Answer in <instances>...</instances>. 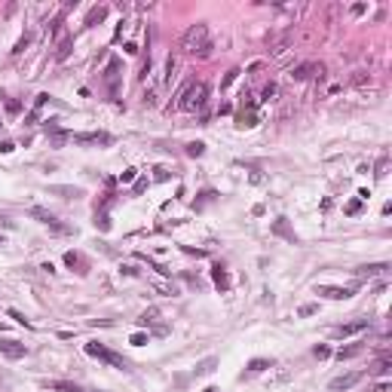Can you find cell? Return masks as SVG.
<instances>
[{
	"label": "cell",
	"mask_w": 392,
	"mask_h": 392,
	"mask_svg": "<svg viewBox=\"0 0 392 392\" xmlns=\"http://www.w3.org/2000/svg\"><path fill=\"white\" fill-rule=\"evenodd\" d=\"M181 49L190 52V55H209V49H212L209 25H205V22H196V25H190L187 31H184V37H181Z\"/></svg>",
	"instance_id": "6da1fadb"
},
{
	"label": "cell",
	"mask_w": 392,
	"mask_h": 392,
	"mask_svg": "<svg viewBox=\"0 0 392 392\" xmlns=\"http://www.w3.org/2000/svg\"><path fill=\"white\" fill-rule=\"evenodd\" d=\"M178 98H181V101H178L181 110H187V113L202 110L205 101H209V83H205V80H199V83H187V86L181 89Z\"/></svg>",
	"instance_id": "7a4b0ae2"
},
{
	"label": "cell",
	"mask_w": 392,
	"mask_h": 392,
	"mask_svg": "<svg viewBox=\"0 0 392 392\" xmlns=\"http://www.w3.org/2000/svg\"><path fill=\"white\" fill-rule=\"evenodd\" d=\"M83 349H86V355H92V359L105 362V365H110V368H117V371H132L129 359H123L120 352H113V349H108V347H101V343H86Z\"/></svg>",
	"instance_id": "3957f363"
},
{
	"label": "cell",
	"mask_w": 392,
	"mask_h": 392,
	"mask_svg": "<svg viewBox=\"0 0 392 392\" xmlns=\"http://www.w3.org/2000/svg\"><path fill=\"white\" fill-rule=\"evenodd\" d=\"M28 215H31V218H37L40 224H46V227H52L55 233H71V227H67V224H62V221H59V218H55L52 212H46V209H40V205H34V209H31Z\"/></svg>",
	"instance_id": "277c9868"
},
{
	"label": "cell",
	"mask_w": 392,
	"mask_h": 392,
	"mask_svg": "<svg viewBox=\"0 0 392 392\" xmlns=\"http://www.w3.org/2000/svg\"><path fill=\"white\" fill-rule=\"evenodd\" d=\"M325 77V65H322V62H304V65H297L294 67V71H291V80H297V83H304V80H309V77Z\"/></svg>",
	"instance_id": "5b68a950"
},
{
	"label": "cell",
	"mask_w": 392,
	"mask_h": 392,
	"mask_svg": "<svg viewBox=\"0 0 392 392\" xmlns=\"http://www.w3.org/2000/svg\"><path fill=\"white\" fill-rule=\"evenodd\" d=\"M316 294L319 297H328V301H347V297L355 294V288H347V285H316Z\"/></svg>",
	"instance_id": "8992f818"
},
{
	"label": "cell",
	"mask_w": 392,
	"mask_h": 392,
	"mask_svg": "<svg viewBox=\"0 0 392 392\" xmlns=\"http://www.w3.org/2000/svg\"><path fill=\"white\" fill-rule=\"evenodd\" d=\"M0 352H3L6 359H25L28 347H25V343H19V340H13V337H0Z\"/></svg>",
	"instance_id": "52a82bcc"
},
{
	"label": "cell",
	"mask_w": 392,
	"mask_h": 392,
	"mask_svg": "<svg viewBox=\"0 0 392 392\" xmlns=\"http://www.w3.org/2000/svg\"><path fill=\"white\" fill-rule=\"evenodd\" d=\"M71 141L74 144H110L113 138L108 132H77V135H71Z\"/></svg>",
	"instance_id": "ba28073f"
},
{
	"label": "cell",
	"mask_w": 392,
	"mask_h": 392,
	"mask_svg": "<svg viewBox=\"0 0 392 392\" xmlns=\"http://www.w3.org/2000/svg\"><path fill=\"white\" fill-rule=\"evenodd\" d=\"M362 380L359 371H352V374H343V377H334L331 383H328V392H343V389H352L355 383Z\"/></svg>",
	"instance_id": "9c48e42d"
},
{
	"label": "cell",
	"mask_w": 392,
	"mask_h": 392,
	"mask_svg": "<svg viewBox=\"0 0 392 392\" xmlns=\"http://www.w3.org/2000/svg\"><path fill=\"white\" fill-rule=\"evenodd\" d=\"M389 270V263H365V267H355L352 270V276H355V279H374V276H383Z\"/></svg>",
	"instance_id": "30bf717a"
},
{
	"label": "cell",
	"mask_w": 392,
	"mask_h": 392,
	"mask_svg": "<svg viewBox=\"0 0 392 392\" xmlns=\"http://www.w3.org/2000/svg\"><path fill=\"white\" fill-rule=\"evenodd\" d=\"M49 193L62 196V199H80V196H83V187H67V184H52V187H49Z\"/></svg>",
	"instance_id": "8fae6325"
},
{
	"label": "cell",
	"mask_w": 392,
	"mask_h": 392,
	"mask_svg": "<svg viewBox=\"0 0 392 392\" xmlns=\"http://www.w3.org/2000/svg\"><path fill=\"white\" fill-rule=\"evenodd\" d=\"M65 263H67L71 270L77 267V273H86V270H89V261L80 255V251H65Z\"/></svg>",
	"instance_id": "7c38bea8"
},
{
	"label": "cell",
	"mask_w": 392,
	"mask_h": 392,
	"mask_svg": "<svg viewBox=\"0 0 392 392\" xmlns=\"http://www.w3.org/2000/svg\"><path fill=\"white\" fill-rule=\"evenodd\" d=\"M46 389H49V392H86L83 386L71 383V380H49V383H46Z\"/></svg>",
	"instance_id": "4fadbf2b"
},
{
	"label": "cell",
	"mask_w": 392,
	"mask_h": 392,
	"mask_svg": "<svg viewBox=\"0 0 392 392\" xmlns=\"http://www.w3.org/2000/svg\"><path fill=\"white\" fill-rule=\"evenodd\" d=\"M368 328V319H359V322H349V325H340V328H334V334L337 337H349V334H359Z\"/></svg>",
	"instance_id": "5bb4252c"
},
{
	"label": "cell",
	"mask_w": 392,
	"mask_h": 392,
	"mask_svg": "<svg viewBox=\"0 0 392 392\" xmlns=\"http://www.w3.org/2000/svg\"><path fill=\"white\" fill-rule=\"evenodd\" d=\"M273 233H276V236H285L288 242H297L294 230L288 227V218H276V224H273Z\"/></svg>",
	"instance_id": "9a60e30c"
},
{
	"label": "cell",
	"mask_w": 392,
	"mask_h": 392,
	"mask_svg": "<svg viewBox=\"0 0 392 392\" xmlns=\"http://www.w3.org/2000/svg\"><path fill=\"white\" fill-rule=\"evenodd\" d=\"M215 365H218V359H215V355H209V359H202V362H196V368H193V377H209V374L215 371Z\"/></svg>",
	"instance_id": "2e32d148"
},
{
	"label": "cell",
	"mask_w": 392,
	"mask_h": 392,
	"mask_svg": "<svg viewBox=\"0 0 392 392\" xmlns=\"http://www.w3.org/2000/svg\"><path fill=\"white\" fill-rule=\"evenodd\" d=\"M105 19H108V6H95V9H89V16H86L83 25L86 28H95L98 22H105Z\"/></svg>",
	"instance_id": "e0dca14e"
},
{
	"label": "cell",
	"mask_w": 392,
	"mask_h": 392,
	"mask_svg": "<svg viewBox=\"0 0 392 392\" xmlns=\"http://www.w3.org/2000/svg\"><path fill=\"white\" fill-rule=\"evenodd\" d=\"M359 352H365V343H349V347H340L337 349V359L347 362V359H355Z\"/></svg>",
	"instance_id": "ac0fdd59"
},
{
	"label": "cell",
	"mask_w": 392,
	"mask_h": 392,
	"mask_svg": "<svg viewBox=\"0 0 392 392\" xmlns=\"http://www.w3.org/2000/svg\"><path fill=\"white\" fill-rule=\"evenodd\" d=\"M212 279H215V285L221 288V291H227V288H230V276H227L224 267H212Z\"/></svg>",
	"instance_id": "d6986e66"
},
{
	"label": "cell",
	"mask_w": 392,
	"mask_h": 392,
	"mask_svg": "<svg viewBox=\"0 0 392 392\" xmlns=\"http://www.w3.org/2000/svg\"><path fill=\"white\" fill-rule=\"evenodd\" d=\"M267 368H273V359H251L248 374H261V371H267Z\"/></svg>",
	"instance_id": "ffe728a7"
},
{
	"label": "cell",
	"mask_w": 392,
	"mask_h": 392,
	"mask_svg": "<svg viewBox=\"0 0 392 392\" xmlns=\"http://www.w3.org/2000/svg\"><path fill=\"white\" fill-rule=\"evenodd\" d=\"M117 71H120V62L113 59V62L108 65V71H105V80L110 83V89H113V92H117Z\"/></svg>",
	"instance_id": "44dd1931"
},
{
	"label": "cell",
	"mask_w": 392,
	"mask_h": 392,
	"mask_svg": "<svg viewBox=\"0 0 392 392\" xmlns=\"http://www.w3.org/2000/svg\"><path fill=\"white\" fill-rule=\"evenodd\" d=\"M71 49H74V37H65V40L59 43V52H55V59H59V62H65L67 55H71Z\"/></svg>",
	"instance_id": "7402d4cb"
},
{
	"label": "cell",
	"mask_w": 392,
	"mask_h": 392,
	"mask_svg": "<svg viewBox=\"0 0 392 392\" xmlns=\"http://www.w3.org/2000/svg\"><path fill=\"white\" fill-rule=\"evenodd\" d=\"M202 153H205V144H202V141L187 144V156H202Z\"/></svg>",
	"instance_id": "603a6c76"
},
{
	"label": "cell",
	"mask_w": 392,
	"mask_h": 392,
	"mask_svg": "<svg viewBox=\"0 0 392 392\" xmlns=\"http://www.w3.org/2000/svg\"><path fill=\"white\" fill-rule=\"evenodd\" d=\"M313 313H319V304H304L297 309V316H313Z\"/></svg>",
	"instance_id": "cb8c5ba5"
},
{
	"label": "cell",
	"mask_w": 392,
	"mask_h": 392,
	"mask_svg": "<svg viewBox=\"0 0 392 392\" xmlns=\"http://www.w3.org/2000/svg\"><path fill=\"white\" fill-rule=\"evenodd\" d=\"M147 340H151V337H147V334H141V331H138V334H132V340H129V343H132V347H144Z\"/></svg>",
	"instance_id": "d4e9b609"
},
{
	"label": "cell",
	"mask_w": 392,
	"mask_h": 392,
	"mask_svg": "<svg viewBox=\"0 0 392 392\" xmlns=\"http://www.w3.org/2000/svg\"><path fill=\"white\" fill-rule=\"evenodd\" d=\"M28 43H31V34H25V37H22V40L16 43V49H13V52H16V55H19V52H25V49H28Z\"/></svg>",
	"instance_id": "484cf974"
},
{
	"label": "cell",
	"mask_w": 392,
	"mask_h": 392,
	"mask_svg": "<svg viewBox=\"0 0 392 392\" xmlns=\"http://www.w3.org/2000/svg\"><path fill=\"white\" fill-rule=\"evenodd\" d=\"M352 83H355V86H365V83H371V77H368L365 71H359V74L352 77Z\"/></svg>",
	"instance_id": "4316f807"
},
{
	"label": "cell",
	"mask_w": 392,
	"mask_h": 392,
	"mask_svg": "<svg viewBox=\"0 0 392 392\" xmlns=\"http://www.w3.org/2000/svg\"><path fill=\"white\" fill-rule=\"evenodd\" d=\"M9 316H13V319L19 322V325H25V328H31V322H28L25 316H22V313H19V309H9Z\"/></svg>",
	"instance_id": "83f0119b"
},
{
	"label": "cell",
	"mask_w": 392,
	"mask_h": 392,
	"mask_svg": "<svg viewBox=\"0 0 392 392\" xmlns=\"http://www.w3.org/2000/svg\"><path fill=\"white\" fill-rule=\"evenodd\" d=\"M135 175H138V169H126L123 175H120V181H123V184H129V181H135Z\"/></svg>",
	"instance_id": "f1b7e54d"
},
{
	"label": "cell",
	"mask_w": 392,
	"mask_h": 392,
	"mask_svg": "<svg viewBox=\"0 0 392 392\" xmlns=\"http://www.w3.org/2000/svg\"><path fill=\"white\" fill-rule=\"evenodd\" d=\"M359 212H362V199H352L347 205V215H359Z\"/></svg>",
	"instance_id": "f546056e"
},
{
	"label": "cell",
	"mask_w": 392,
	"mask_h": 392,
	"mask_svg": "<svg viewBox=\"0 0 392 392\" xmlns=\"http://www.w3.org/2000/svg\"><path fill=\"white\" fill-rule=\"evenodd\" d=\"M153 172H156V175H153L156 181H169V169H163V166H156Z\"/></svg>",
	"instance_id": "4dcf8cb0"
},
{
	"label": "cell",
	"mask_w": 392,
	"mask_h": 392,
	"mask_svg": "<svg viewBox=\"0 0 392 392\" xmlns=\"http://www.w3.org/2000/svg\"><path fill=\"white\" fill-rule=\"evenodd\" d=\"M374 374H389V359H383V362H377V368H374Z\"/></svg>",
	"instance_id": "1f68e13d"
},
{
	"label": "cell",
	"mask_w": 392,
	"mask_h": 392,
	"mask_svg": "<svg viewBox=\"0 0 392 392\" xmlns=\"http://www.w3.org/2000/svg\"><path fill=\"white\" fill-rule=\"evenodd\" d=\"M236 77H239V71H236V67H233V71H230V74L224 77V83H221V89H227V86H230V83H233V80H236Z\"/></svg>",
	"instance_id": "d6a6232c"
},
{
	"label": "cell",
	"mask_w": 392,
	"mask_h": 392,
	"mask_svg": "<svg viewBox=\"0 0 392 392\" xmlns=\"http://www.w3.org/2000/svg\"><path fill=\"white\" fill-rule=\"evenodd\" d=\"M95 224H98L101 230H110V218H108V215H101V218H98V221H95Z\"/></svg>",
	"instance_id": "836d02e7"
},
{
	"label": "cell",
	"mask_w": 392,
	"mask_h": 392,
	"mask_svg": "<svg viewBox=\"0 0 392 392\" xmlns=\"http://www.w3.org/2000/svg\"><path fill=\"white\" fill-rule=\"evenodd\" d=\"M13 151H16L13 141H3V144H0V153H13Z\"/></svg>",
	"instance_id": "e575fe53"
},
{
	"label": "cell",
	"mask_w": 392,
	"mask_h": 392,
	"mask_svg": "<svg viewBox=\"0 0 392 392\" xmlns=\"http://www.w3.org/2000/svg\"><path fill=\"white\" fill-rule=\"evenodd\" d=\"M389 389H392L389 380H383V383H377V386H374V392H389Z\"/></svg>",
	"instance_id": "d590c367"
},
{
	"label": "cell",
	"mask_w": 392,
	"mask_h": 392,
	"mask_svg": "<svg viewBox=\"0 0 392 392\" xmlns=\"http://www.w3.org/2000/svg\"><path fill=\"white\" fill-rule=\"evenodd\" d=\"M6 110H9V113H19L22 105H19V101H6Z\"/></svg>",
	"instance_id": "8d00e7d4"
},
{
	"label": "cell",
	"mask_w": 392,
	"mask_h": 392,
	"mask_svg": "<svg viewBox=\"0 0 392 392\" xmlns=\"http://www.w3.org/2000/svg\"><path fill=\"white\" fill-rule=\"evenodd\" d=\"M316 355H319V359H328L331 349H328V347H316Z\"/></svg>",
	"instance_id": "74e56055"
},
{
	"label": "cell",
	"mask_w": 392,
	"mask_h": 392,
	"mask_svg": "<svg viewBox=\"0 0 392 392\" xmlns=\"http://www.w3.org/2000/svg\"><path fill=\"white\" fill-rule=\"evenodd\" d=\"M0 224H3L6 230H13V227H16V221H9V218H6V215H0Z\"/></svg>",
	"instance_id": "f35d334b"
},
{
	"label": "cell",
	"mask_w": 392,
	"mask_h": 392,
	"mask_svg": "<svg viewBox=\"0 0 392 392\" xmlns=\"http://www.w3.org/2000/svg\"><path fill=\"white\" fill-rule=\"evenodd\" d=\"M365 9H368L365 3H355V6H352V16H362V13H365Z\"/></svg>",
	"instance_id": "ab89813d"
},
{
	"label": "cell",
	"mask_w": 392,
	"mask_h": 392,
	"mask_svg": "<svg viewBox=\"0 0 392 392\" xmlns=\"http://www.w3.org/2000/svg\"><path fill=\"white\" fill-rule=\"evenodd\" d=\"M273 95H276V86H273V83H270V86H267V89H263V98H273Z\"/></svg>",
	"instance_id": "60d3db41"
},
{
	"label": "cell",
	"mask_w": 392,
	"mask_h": 392,
	"mask_svg": "<svg viewBox=\"0 0 392 392\" xmlns=\"http://www.w3.org/2000/svg\"><path fill=\"white\" fill-rule=\"evenodd\" d=\"M0 245H6V236L3 233H0Z\"/></svg>",
	"instance_id": "b9f144b4"
},
{
	"label": "cell",
	"mask_w": 392,
	"mask_h": 392,
	"mask_svg": "<svg viewBox=\"0 0 392 392\" xmlns=\"http://www.w3.org/2000/svg\"><path fill=\"white\" fill-rule=\"evenodd\" d=\"M205 392H221V389H215V386H209V389H205Z\"/></svg>",
	"instance_id": "7bdbcfd3"
}]
</instances>
